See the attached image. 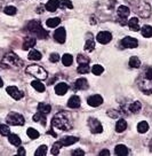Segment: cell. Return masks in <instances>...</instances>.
I'll return each mask as SVG.
<instances>
[{
	"label": "cell",
	"instance_id": "cell-22",
	"mask_svg": "<svg viewBox=\"0 0 152 156\" xmlns=\"http://www.w3.org/2000/svg\"><path fill=\"white\" fill-rule=\"evenodd\" d=\"M128 27L132 31H138L140 30V25H138V20L136 17H132L128 21Z\"/></svg>",
	"mask_w": 152,
	"mask_h": 156
},
{
	"label": "cell",
	"instance_id": "cell-51",
	"mask_svg": "<svg viewBox=\"0 0 152 156\" xmlns=\"http://www.w3.org/2000/svg\"><path fill=\"white\" fill-rule=\"evenodd\" d=\"M48 134H52L53 136H56V133L54 131H48Z\"/></svg>",
	"mask_w": 152,
	"mask_h": 156
},
{
	"label": "cell",
	"instance_id": "cell-37",
	"mask_svg": "<svg viewBox=\"0 0 152 156\" xmlns=\"http://www.w3.org/2000/svg\"><path fill=\"white\" fill-rule=\"evenodd\" d=\"M103 71H104V68L102 66H100V64H95V66H93V68H92V73H93L94 75H96V76L102 75Z\"/></svg>",
	"mask_w": 152,
	"mask_h": 156
},
{
	"label": "cell",
	"instance_id": "cell-8",
	"mask_svg": "<svg viewBox=\"0 0 152 156\" xmlns=\"http://www.w3.org/2000/svg\"><path fill=\"white\" fill-rule=\"evenodd\" d=\"M130 13V9L128 8L127 6H119V8L117 10V14H118V21L120 22L121 25H126L127 22H126V19L128 17V15Z\"/></svg>",
	"mask_w": 152,
	"mask_h": 156
},
{
	"label": "cell",
	"instance_id": "cell-18",
	"mask_svg": "<svg viewBox=\"0 0 152 156\" xmlns=\"http://www.w3.org/2000/svg\"><path fill=\"white\" fill-rule=\"evenodd\" d=\"M68 106L69 108H73V109L79 108L80 107V98L78 95H72L68 101Z\"/></svg>",
	"mask_w": 152,
	"mask_h": 156
},
{
	"label": "cell",
	"instance_id": "cell-2",
	"mask_svg": "<svg viewBox=\"0 0 152 156\" xmlns=\"http://www.w3.org/2000/svg\"><path fill=\"white\" fill-rule=\"evenodd\" d=\"M52 125L56 129H59L61 131H69L72 127V124L70 122V119L68 118L66 114L63 112H57L53 119H52Z\"/></svg>",
	"mask_w": 152,
	"mask_h": 156
},
{
	"label": "cell",
	"instance_id": "cell-3",
	"mask_svg": "<svg viewBox=\"0 0 152 156\" xmlns=\"http://www.w3.org/2000/svg\"><path fill=\"white\" fill-rule=\"evenodd\" d=\"M26 29L31 34H33L35 36H37L38 38H41V39H46L48 37V34H47V31L41 27L39 21H30L28 25H26Z\"/></svg>",
	"mask_w": 152,
	"mask_h": 156
},
{
	"label": "cell",
	"instance_id": "cell-33",
	"mask_svg": "<svg viewBox=\"0 0 152 156\" xmlns=\"http://www.w3.org/2000/svg\"><path fill=\"white\" fill-rule=\"evenodd\" d=\"M8 140H9L10 144L14 145V146H20L21 145V139L17 134H9V136H8Z\"/></svg>",
	"mask_w": 152,
	"mask_h": 156
},
{
	"label": "cell",
	"instance_id": "cell-17",
	"mask_svg": "<svg viewBox=\"0 0 152 156\" xmlns=\"http://www.w3.org/2000/svg\"><path fill=\"white\" fill-rule=\"evenodd\" d=\"M59 7V0H49L48 2L46 4L45 8L48 10V12H56V9Z\"/></svg>",
	"mask_w": 152,
	"mask_h": 156
},
{
	"label": "cell",
	"instance_id": "cell-36",
	"mask_svg": "<svg viewBox=\"0 0 152 156\" xmlns=\"http://www.w3.org/2000/svg\"><path fill=\"white\" fill-rule=\"evenodd\" d=\"M59 7L64 9V8H68V9H72L73 8V5L70 0H61L59 1Z\"/></svg>",
	"mask_w": 152,
	"mask_h": 156
},
{
	"label": "cell",
	"instance_id": "cell-49",
	"mask_svg": "<svg viewBox=\"0 0 152 156\" xmlns=\"http://www.w3.org/2000/svg\"><path fill=\"white\" fill-rule=\"evenodd\" d=\"M100 155L101 156H104V155H110V151H108V149H104V151H102L101 153H100Z\"/></svg>",
	"mask_w": 152,
	"mask_h": 156
},
{
	"label": "cell",
	"instance_id": "cell-15",
	"mask_svg": "<svg viewBox=\"0 0 152 156\" xmlns=\"http://www.w3.org/2000/svg\"><path fill=\"white\" fill-rule=\"evenodd\" d=\"M68 90H69V86L66 83H59L55 86V93L57 95H64L68 92Z\"/></svg>",
	"mask_w": 152,
	"mask_h": 156
},
{
	"label": "cell",
	"instance_id": "cell-9",
	"mask_svg": "<svg viewBox=\"0 0 152 156\" xmlns=\"http://www.w3.org/2000/svg\"><path fill=\"white\" fill-rule=\"evenodd\" d=\"M88 126L90 129V132L94 134H97V133H102L103 131V126L101 122L96 119V118H88Z\"/></svg>",
	"mask_w": 152,
	"mask_h": 156
},
{
	"label": "cell",
	"instance_id": "cell-50",
	"mask_svg": "<svg viewBox=\"0 0 152 156\" xmlns=\"http://www.w3.org/2000/svg\"><path fill=\"white\" fill-rule=\"evenodd\" d=\"M44 8L45 7H41V6H40L39 8H38V10H37V13H41V12H44Z\"/></svg>",
	"mask_w": 152,
	"mask_h": 156
},
{
	"label": "cell",
	"instance_id": "cell-24",
	"mask_svg": "<svg viewBox=\"0 0 152 156\" xmlns=\"http://www.w3.org/2000/svg\"><path fill=\"white\" fill-rule=\"evenodd\" d=\"M127 129V123H126V121L125 119H119L117 122V124H116V131L118 132V133H121V132H123L125 130Z\"/></svg>",
	"mask_w": 152,
	"mask_h": 156
},
{
	"label": "cell",
	"instance_id": "cell-43",
	"mask_svg": "<svg viewBox=\"0 0 152 156\" xmlns=\"http://www.w3.org/2000/svg\"><path fill=\"white\" fill-rule=\"evenodd\" d=\"M47 154V147L42 145V146H40L37 151H35V156H44Z\"/></svg>",
	"mask_w": 152,
	"mask_h": 156
},
{
	"label": "cell",
	"instance_id": "cell-40",
	"mask_svg": "<svg viewBox=\"0 0 152 156\" xmlns=\"http://www.w3.org/2000/svg\"><path fill=\"white\" fill-rule=\"evenodd\" d=\"M16 12H17V9H16V7H14V6H7V7L4 8V13L7 15H15Z\"/></svg>",
	"mask_w": 152,
	"mask_h": 156
},
{
	"label": "cell",
	"instance_id": "cell-47",
	"mask_svg": "<svg viewBox=\"0 0 152 156\" xmlns=\"http://www.w3.org/2000/svg\"><path fill=\"white\" fill-rule=\"evenodd\" d=\"M72 155L76 156V155H85V151H81V149H76V151H72Z\"/></svg>",
	"mask_w": 152,
	"mask_h": 156
},
{
	"label": "cell",
	"instance_id": "cell-7",
	"mask_svg": "<svg viewBox=\"0 0 152 156\" xmlns=\"http://www.w3.org/2000/svg\"><path fill=\"white\" fill-rule=\"evenodd\" d=\"M136 12H137V14L140 15L141 17L147 19V17H150V15H151V6L149 5L147 1L141 0L137 4V6H136Z\"/></svg>",
	"mask_w": 152,
	"mask_h": 156
},
{
	"label": "cell",
	"instance_id": "cell-14",
	"mask_svg": "<svg viewBox=\"0 0 152 156\" xmlns=\"http://www.w3.org/2000/svg\"><path fill=\"white\" fill-rule=\"evenodd\" d=\"M54 38L57 43L63 44L64 41H65V38H66L65 29H64V28H59V29H56V31L54 32Z\"/></svg>",
	"mask_w": 152,
	"mask_h": 156
},
{
	"label": "cell",
	"instance_id": "cell-41",
	"mask_svg": "<svg viewBox=\"0 0 152 156\" xmlns=\"http://www.w3.org/2000/svg\"><path fill=\"white\" fill-rule=\"evenodd\" d=\"M61 147H62V144L59 141L55 142L54 145H53V147H52V154L53 155H57L59 153V151H61Z\"/></svg>",
	"mask_w": 152,
	"mask_h": 156
},
{
	"label": "cell",
	"instance_id": "cell-46",
	"mask_svg": "<svg viewBox=\"0 0 152 156\" xmlns=\"http://www.w3.org/2000/svg\"><path fill=\"white\" fill-rule=\"evenodd\" d=\"M108 116H110L111 118H117L119 116V112H117V110H109Z\"/></svg>",
	"mask_w": 152,
	"mask_h": 156
},
{
	"label": "cell",
	"instance_id": "cell-38",
	"mask_svg": "<svg viewBox=\"0 0 152 156\" xmlns=\"http://www.w3.org/2000/svg\"><path fill=\"white\" fill-rule=\"evenodd\" d=\"M28 136L31 138V139H37V138H39V132L37 131L35 129H32V127H30L28 129Z\"/></svg>",
	"mask_w": 152,
	"mask_h": 156
},
{
	"label": "cell",
	"instance_id": "cell-28",
	"mask_svg": "<svg viewBox=\"0 0 152 156\" xmlns=\"http://www.w3.org/2000/svg\"><path fill=\"white\" fill-rule=\"evenodd\" d=\"M73 62V58L71 54H64L62 56V63L65 66V67H70Z\"/></svg>",
	"mask_w": 152,
	"mask_h": 156
},
{
	"label": "cell",
	"instance_id": "cell-25",
	"mask_svg": "<svg viewBox=\"0 0 152 156\" xmlns=\"http://www.w3.org/2000/svg\"><path fill=\"white\" fill-rule=\"evenodd\" d=\"M59 23H61V19L59 17H53V19H48L46 21V24L48 28H56L59 25Z\"/></svg>",
	"mask_w": 152,
	"mask_h": 156
},
{
	"label": "cell",
	"instance_id": "cell-31",
	"mask_svg": "<svg viewBox=\"0 0 152 156\" xmlns=\"http://www.w3.org/2000/svg\"><path fill=\"white\" fill-rule=\"evenodd\" d=\"M141 32H142L143 37L150 38V37H152V27H150V25H143Z\"/></svg>",
	"mask_w": 152,
	"mask_h": 156
},
{
	"label": "cell",
	"instance_id": "cell-34",
	"mask_svg": "<svg viewBox=\"0 0 152 156\" xmlns=\"http://www.w3.org/2000/svg\"><path fill=\"white\" fill-rule=\"evenodd\" d=\"M149 130V124H147L145 121H143V122H140L137 124V131L138 133H145L147 132Z\"/></svg>",
	"mask_w": 152,
	"mask_h": 156
},
{
	"label": "cell",
	"instance_id": "cell-26",
	"mask_svg": "<svg viewBox=\"0 0 152 156\" xmlns=\"http://www.w3.org/2000/svg\"><path fill=\"white\" fill-rule=\"evenodd\" d=\"M28 58H29V60L39 61L40 58H41V53H40L39 51H37V49H32V51H30V53H29V55H28Z\"/></svg>",
	"mask_w": 152,
	"mask_h": 156
},
{
	"label": "cell",
	"instance_id": "cell-21",
	"mask_svg": "<svg viewBox=\"0 0 152 156\" xmlns=\"http://www.w3.org/2000/svg\"><path fill=\"white\" fill-rule=\"evenodd\" d=\"M114 153L118 156H125L128 154V148L125 145H118L114 148Z\"/></svg>",
	"mask_w": 152,
	"mask_h": 156
},
{
	"label": "cell",
	"instance_id": "cell-29",
	"mask_svg": "<svg viewBox=\"0 0 152 156\" xmlns=\"http://www.w3.org/2000/svg\"><path fill=\"white\" fill-rule=\"evenodd\" d=\"M129 66H130V68H140L141 67V60L137 56H132L130 60H129Z\"/></svg>",
	"mask_w": 152,
	"mask_h": 156
},
{
	"label": "cell",
	"instance_id": "cell-45",
	"mask_svg": "<svg viewBox=\"0 0 152 156\" xmlns=\"http://www.w3.org/2000/svg\"><path fill=\"white\" fill-rule=\"evenodd\" d=\"M49 61L50 62H57V61H59V55L57 53H52L49 56Z\"/></svg>",
	"mask_w": 152,
	"mask_h": 156
},
{
	"label": "cell",
	"instance_id": "cell-19",
	"mask_svg": "<svg viewBox=\"0 0 152 156\" xmlns=\"http://www.w3.org/2000/svg\"><path fill=\"white\" fill-rule=\"evenodd\" d=\"M35 43H37V41H35V38L26 37V38L24 39V41H23V49H24V51H28V49L35 47Z\"/></svg>",
	"mask_w": 152,
	"mask_h": 156
},
{
	"label": "cell",
	"instance_id": "cell-32",
	"mask_svg": "<svg viewBox=\"0 0 152 156\" xmlns=\"http://www.w3.org/2000/svg\"><path fill=\"white\" fill-rule=\"evenodd\" d=\"M38 110L44 114H49L50 110H52V106L48 105V103H39L38 105Z\"/></svg>",
	"mask_w": 152,
	"mask_h": 156
},
{
	"label": "cell",
	"instance_id": "cell-16",
	"mask_svg": "<svg viewBox=\"0 0 152 156\" xmlns=\"http://www.w3.org/2000/svg\"><path fill=\"white\" fill-rule=\"evenodd\" d=\"M78 138L77 136H64L63 139H61V144H62V146H71V145H73L76 142H78Z\"/></svg>",
	"mask_w": 152,
	"mask_h": 156
},
{
	"label": "cell",
	"instance_id": "cell-44",
	"mask_svg": "<svg viewBox=\"0 0 152 156\" xmlns=\"http://www.w3.org/2000/svg\"><path fill=\"white\" fill-rule=\"evenodd\" d=\"M77 61H78L79 64H83V63H89V58L88 56H85V55H78L77 58Z\"/></svg>",
	"mask_w": 152,
	"mask_h": 156
},
{
	"label": "cell",
	"instance_id": "cell-13",
	"mask_svg": "<svg viewBox=\"0 0 152 156\" xmlns=\"http://www.w3.org/2000/svg\"><path fill=\"white\" fill-rule=\"evenodd\" d=\"M87 103L90 107H98L103 103V98L98 94H95V95H92L87 99Z\"/></svg>",
	"mask_w": 152,
	"mask_h": 156
},
{
	"label": "cell",
	"instance_id": "cell-4",
	"mask_svg": "<svg viewBox=\"0 0 152 156\" xmlns=\"http://www.w3.org/2000/svg\"><path fill=\"white\" fill-rule=\"evenodd\" d=\"M2 64L9 68H21L24 66V61L15 53H8L2 58Z\"/></svg>",
	"mask_w": 152,
	"mask_h": 156
},
{
	"label": "cell",
	"instance_id": "cell-54",
	"mask_svg": "<svg viewBox=\"0 0 152 156\" xmlns=\"http://www.w3.org/2000/svg\"><path fill=\"white\" fill-rule=\"evenodd\" d=\"M0 8H1V2H0Z\"/></svg>",
	"mask_w": 152,
	"mask_h": 156
},
{
	"label": "cell",
	"instance_id": "cell-27",
	"mask_svg": "<svg viewBox=\"0 0 152 156\" xmlns=\"http://www.w3.org/2000/svg\"><path fill=\"white\" fill-rule=\"evenodd\" d=\"M31 86L35 88L37 92H45V85L40 80H33L31 83Z\"/></svg>",
	"mask_w": 152,
	"mask_h": 156
},
{
	"label": "cell",
	"instance_id": "cell-20",
	"mask_svg": "<svg viewBox=\"0 0 152 156\" xmlns=\"http://www.w3.org/2000/svg\"><path fill=\"white\" fill-rule=\"evenodd\" d=\"M74 86L77 90H86V88H88V82L86 78H79L76 80Z\"/></svg>",
	"mask_w": 152,
	"mask_h": 156
},
{
	"label": "cell",
	"instance_id": "cell-53",
	"mask_svg": "<svg viewBox=\"0 0 152 156\" xmlns=\"http://www.w3.org/2000/svg\"><path fill=\"white\" fill-rule=\"evenodd\" d=\"M150 151H152V139H151V141H150Z\"/></svg>",
	"mask_w": 152,
	"mask_h": 156
},
{
	"label": "cell",
	"instance_id": "cell-10",
	"mask_svg": "<svg viewBox=\"0 0 152 156\" xmlns=\"http://www.w3.org/2000/svg\"><path fill=\"white\" fill-rule=\"evenodd\" d=\"M120 45L125 48H136L138 46V41L133 37H125L120 41Z\"/></svg>",
	"mask_w": 152,
	"mask_h": 156
},
{
	"label": "cell",
	"instance_id": "cell-30",
	"mask_svg": "<svg viewBox=\"0 0 152 156\" xmlns=\"http://www.w3.org/2000/svg\"><path fill=\"white\" fill-rule=\"evenodd\" d=\"M141 108H142V105L140 101H135V102H133L130 106H129V112H133V114H136L141 110Z\"/></svg>",
	"mask_w": 152,
	"mask_h": 156
},
{
	"label": "cell",
	"instance_id": "cell-12",
	"mask_svg": "<svg viewBox=\"0 0 152 156\" xmlns=\"http://www.w3.org/2000/svg\"><path fill=\"white\" fill-rule=\"evenodd\" d=\"M96 39H97V41L100 44H103V45L109 44L112 40V34H110V32H108V31H101L97 34Z\"/></svg>",
	"mask_w": 152,
	"mask_h": 156
},
{
	"label": "cell",
	"instance_id": "cell-35",
	"mask_svg": "<svg viewBox=\"0 0 152 156\" xmlns=\"http://www.w3.org/2000/svg\"><path fill=\"white\" fill-rule=\"evenodd\" d=\"M77 71L79 73H88L90 71V68H89L88 63H83L79 64V67L77 68Z\"/></svg>",
	"mask_w": 152,
	"mask_h": 156
},
{
	"label": "cell",
	"instance_id": "cell-6",
	"mask_svg": "<svg viewBox=\"0 0 152 156\" xmlns=\"http://www.w3.org/2000/svg\"><path fill=\"white\" fill-rule=\"evenodd\" d=\"M6 122L10 124V125H15V126H22V125H24L25 123V119L24 117L22 116L21 114L19 112H9L7 117H6Z\"/></svg>",
	"mask_w": 152,
	"mask_h": 156
},
{
	"label": "cell",
	"instance_id": "cell-23",
	"mask_svg": "<svg viewBox=\"0 0 152 156\" xmlns=\"http://www.w3.org/2000/svg\"><path fill=\"white\" fill-rule=\"evenodd\" d=\"M33 121L35 122H39L41 125H46V117L44 116V112H41L38 110V112H35L33 115Z\"/></svg>",
	"mask_w": 152,
	"mask_h": 156
},
{
	"label": "cell",
	"instance_id": "cell-39",
	"mask_svg": "<svg viewBox=\"0 0 152 156\" xmlns=\"http://www.w3.org/2000/svg\"><path fill=\"white\" fill-rule=\"evenodd\" d=\"M94 49H95V43H94V40L88 39L87 43L85 44V51H87V52H93Z\"/></svg>",
	"mask_w": 152,
	"mask_h": 156
},
{
	"label": "cell",
	"instance_id": "cell-42",
	"mask_svg": "<svg viewBox=\"0 0 152 156\" xmlns=\"http://www.w3.org/2000/svg\"><path fill=\"white\" fill-rule=\"evenodd\" d=\"M0 134L2 136H9L10 134V130L9 127L5 125V124H0Z\"/></svg>",
	"mask_w": 152,
	"mask_h": 156
},
{
	"label": "cell",
	"instance_id": "cell-5",
	"mask_svg": "<svg viewBox=\"0 0 152 156\" xmlns=\"http://www.w3.org/2000/svg\"><path fill=\"white\" fill-rule=\"evenodd\" d=\"M25 73H28V75L33 76V77H35L37 79H39V80H44V79H46L47 76H48V75H47V71H46L42 67L38 66V64H32V66L26 67Z\"/></svg>",
	"mask_w": 152,
	"mask_h": 156
},
{
	"label": "cell",
	"instance_id": "cell-1",
	"mask_svg": "<svg viewBox=\"0 0 152 156\" xmlns=\"http://www.w3.org/2000/svg\"><path fill=\"white\" fill-rule=\"evenodd\" d=\"M136 85L137 87L145 94H151L152 93V68L151 67H145L143 71L138 75L136 79Z\"/></svg>",
	"mask_w": 152,
	"mask_h": 156
},
{
	"label": "cell",
	"instance_id": "cell-11",
	"mask_svg": "<svg viewBox=\"0 0 152 156\" xmlns=\"http://www.w3.org/2000/svg\"><path fill=\"white\" fill-rule=\"evenodd\" d=\"M6 91L15 100H21L22 98L24 97V93L22 92V91H20L16 86H8V87L6 88Z\"/></svg>",
	"mask_w": 152,
	"mask_h": 156
},
{
	"label": "cell",
	"instance_id": "cell-48",
	"mask_svg": "<svg viewBox=\"0 0 152 156\" xmlns=\"http://www.w3.org/2000/svg\"><path fill=\"white\" fill-rule=\"evenodd\" d=\"M17 154H19V155H25V149L24 148H22V147H20V148H19V151H17Z\"/></svg>",
	"mask_w": 152,
	"mask_h": 156
},
{
	"label": "cell",
	"instance_id": "cell-52",
	"mask_svg": "<svg viewBox=\"0 0 152 156\" xmlns=\"http://www.w3.org/2000/svg\"><path fill=\"white\" fill-rule=\"evenodd\" d=\"M2 85H4V82H2V79L0 77V87H2Z\"/></svg>",
	"mask_w": 152,
	"mask_h": 156
}]
</instances>
